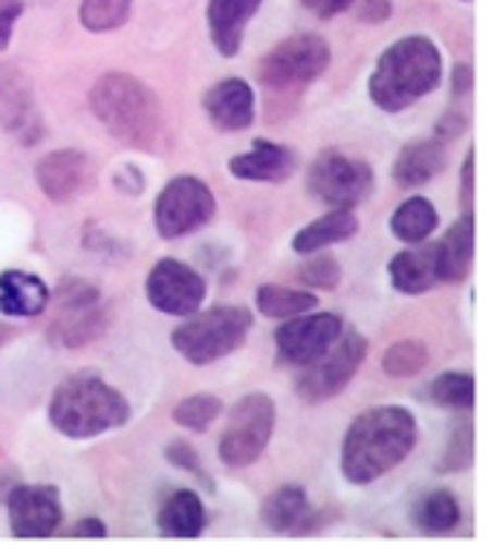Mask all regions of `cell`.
Wrapping results in <instances>:
<instances>
[{
    "mask_svg": "<svg viewBox=\"0 0 494 558\" xmlns=\"http://www.w3.org/2000/svg\"><path fill=\"white\" fill-rule=\"evenodd\" d=\"M96 122L116 142L145 154H160L168 142V119L160 96L131 73H104L90 90Z\"/></svg>",
    "mask_w": 494,
    "mask_h": 558,
    "instance_id": "cell-1",
    "label": "cell"
},
{
    "mask_svg": "<svg viewBox=\"0 0 494 558\" xmlns=\"http://www.w3.org/2000/svg\"><path fill=\"white\" fill-rule=\"evenodd\" d=\"M417 446V420L403 405H376L353 420L342 442V475L368 486L396 469Z\"/></svg>",
    "mask_w": 494,
    "mask_h": 558,
    "instance_id": "cell-2",
    "label": "cell"
},
{
    "mask_svg": "<svg viewBox=\"0 0 494 558\" xmlns=\"http://www.w3.org/2000/svg\"><path fill=\"white\" fill-rule=\"evenodd\" d=\"M443 82V56L425 35H408L387 47L370 73V101L385 113H403Z\"/></svg>",
    "mask_w": 494,
    "mask_h": 558,
    "instance_id": "cell-3",
    "label": "cell"
},
{
    "mask_svg": "<svg viewBox=\"0 0 494 558\" xmlns=\"http://www.w3.org/2000/svg\"><path fill=\"white\" fill-rule=\"evenodd\" d=\"M50 425L70 440H92L122 428L131 420V405L122 393L96 374H76L52 391Z\"/></svg>",
    "mask_w": 494,
    "mask_h": 558,
    "instance_id": "cell-4",
    "label": "cell"
},
{
    "mask_svg": "<svg viewBox=\"0 0 494 558\" xmlns=\"http://www.w3.org/2000/svg\"><path fill=\"white\" fill-rule=\"evenodd\" d=\"M185 318L188 322H183L171 333V344L185 362L197 367L211 365V362L235 353L251 330V313L246 307H235V304L211 307L206 313H192Z\"/></svg>",
    "mask_w": 494,
    "mask_h": 558,
    "instance_id": "cell-5",
    "label": "cell"
},
{
    "mask_svg": "<svg viewBox=\"0 0 494 558\" xmlns=\"http://www.w3.org/2000/svg\"><path fill=\"white\" fill-rule=\"evenodd\" d=\"M330 68V44L316 33H298L275 44L258 68V82L272 96H298Z\"/></svg>",
    "mask_w": 494,
    "mask_h": 558,
    "instance_id": "cell-6",
    "label": "cell"
},
{
    "mask_svg": "<svg viewBox=\"0 0 494 558\" xmlns=\"http://www.w3.org/2000/svg\"><path fill=\"white\" fill-rule=\"evenodd\" d=\"M275 432V402L263 391L246 393L229 411L226 428L220 437V460L232 469L258 463Z\"/></svg>",
    "mask_w": 494,
    "mask_h": 558,
    "instance_id": "cell-7",
    "label": "cell"
},
{
    "mask_svg": "<svg viewBox=\"0 0 494 558\" xmlns=\"http://www.w3.org/2000/svg\"><path fill=\"white\" fill-rule=\"evenodd\" d=\"M307 192L328 209H356L373 192V168L344 150H321L307 171Z\"/></svg>",
    "mask_w": 494,
    "mask_h": 558,
    "instance_id": "cell-8",
    "label": "cell"
},
{
    "mask_svg": "<svg viewBox=\"0 0 494 558\" xmlns=\"http://www.w3.org/2000/svg\"><path fill=\"white\" fill-rule=\"evenodd\" d=\"M59 316L50 327V342L59 348H87L101 339L110 325L108 310L101 301V290L87 281L70 278L59 290Z\"/></svg>",
    "mask_w": 494,
    "mask_h": 558,
    "instance_id": "cell-9",
    "label": "cell"
},
{
    "mask_svg": "<svg viewBox=\"0 0 494 558\" xmlns=\"http://www.w3.org/2000/svg\"><path fill=\"white\" fill-rule=\"evenodd\" d=\"M218 211V201L200 177L180 174L165 185L153 203V226L162 241H176L197 232Z\"/></svg>",
    "mask_w": 494,
    "mask_h": 558,
    "instance_id": "cell-10",
    "label": "cell"
},
{
    "mask_svg": "<svg viewBox=\"0 0 494 558\" xmlns=\"http://www.w3.org/2000/svg\"><path fill=\"white\" fill-rule=\"evenodd\" d=\"M368 359V339L361 333L338 336L328 348L324 356H319L312 365L304 367V374L295 383V393L310 405L328 402L353 383L359 367Z\"/></svg>",
    "mask_w": 494,
    "mask_h": 558,
    "instance_id": "cell-11",
    "label": "cell"
},
{
    "mask_svg": "<svg viewBox=\"0 0 494 558\" xmlns=\"http://www.w3.org/2000/svg\"><path fill=\"white\" fill-rule=\"evenodd\" d=\"M344 322L335 313H301L286 318L275 330L277 362L286 367H307L328 353L330 344L342 336Z\"/></svg>",
    "mask_w": 494,
    "mask_h": 558,
    "instance_id": "cell-12",
    "label": "cell"
},
{
    "mask_svg": "<svg viewBox=\"0 0 494 558\" xmlns=\"http://www.w3.org/2000/svg\"><path fill=\"white\" fill-rule=\"evenodd\" d=\"M145 299L165 316H192L206 301V281L183 260L162 258L148 272Z\"/></svg>",
    "mask_w": 494,
    "mask_h": 558,
    "instance_id": "cell-13",
    "label": "cell"
},
{
    "mask_svg": "<svg viewBox=\"0 0 494 558\" xmlns=\"http://www.w3.org/2000/svg\"><path fill=\"white\" fill-rule=\"evenodd\" d=\"M96 177H99L96 162L90 159V154L78 148L52 150L35 166V183L44 197L55 206H67L84 194H90Z\"/></svg>",
    "mask_w": 494,
    "mask_h": 558,
    "instance_id": "cell-14",
    "label": "cell"
},
{
    "mask_svg": "<svg viewBox=\"0 0 494 558\" xmlns=\"http://www.w3.org/2000/svg\"><path fill=\"white\" fill-rule=\"evenodd\" d=\"M9 526L17 538H50L64 521L61 492L50 484H17L7 495Z\"/></svg>",
    "mask_w": 494,
    "mask_h": 558,
    "instance_id": "cell-15",
    "label": "cell"
},
{
    "mask_svg": "<svg viewBox=\"0 0 494 558\" xmlns=\"http://www.w3.org/2000/svg\"><path fill=\"white\" fill-rule=\"evenodd\" d=\"M0 125L21 145H38L47 134L33 84L12 68L0 70Z\"/></svg>",
    "mask_w": 494,
    "mask_h": 558,
    "instance_id": "cell-16",
    "label": "cell"
},
{
    "mask_svg": "<svg viewBox=\"0 0 494 558\" xmlns=\"http://www.w3.org/2000/svg\"><path fill=\"white\" fill-rule=\"evenodd\" d=\"M298 171V154L286 145L255 140L246 154L229 159V174L244 183H284Z\"/></svg>",
    "mask_w": 494,
    "mask_h": 558,
    "instance_id": "cell-17",
    "label": "cell"
},
{
    "mask_svg": "<svg viewBox=\"0 0 494 558\" xmlns=\"http://www.w3.org/2000/svg\"><path fill=\"white\" fill-rule=\"evenodd\" d=\"M202 110L218 131L235 134L255 122V90L244 78H223L202 96Z\"/></svg>",
    "mask_w": 494,
    "mask_h": 558,
    "instance_id": "cell-18",
    "label": "cell"
},
{
    "mask_svg": "<svg viewBox=\"0 0 494 558\" xmlns=\"http://www.w3.org/2000/svg\"><path fill=\"white\" fill-rule=\"evenodd\" d=\"M263 0H209L206 9V21H209V38L214 50L223 59H235L240 47H244L246 26L255 15Z\"/></svg>",
    "mask_w": 494,
    "mask_h": 558,
    "instance_id": "cell-19",
    "label": "cell"
},
{
    "mask_svg": "<svg viewBox=\"0 0 494 558\" xmlns=\"http://www.w3.org/2000/svg\"><path fill=\"white\" fill-rule=\"evenodd\" d=\"M50 304V287L26 269L0 272V316L33 318L41 316Z\"/></svg>",
    "mask_w": 494,
    "mask_h": 558,
    "instance_id": "cell-20",
    "label": "cell"
},
{
    "mask_svg": "<svg viewBox=\"0 0 494 558\" xmlns=\"http://www.w3.org/2000/svg\"><path fill=\"white\" fill-rule=\"evenodd\" d=\"M448 166V154H445L443 140H419L405 145L394 162V183L403 189H419V185L431 183L440 177Z\"/></svg>",
    "mask_w": 494,
    "mask_h": 558,
    "instance_id": "cell-21",
    "label": "cell"
},
{
    "mask_svg": "<svg viewBox=\"0 0 494 558\" xmlns=\"http://www.w3.org/2000/svg\"><path fill=\"white\" fill-rule=\"evenodd\" d=\"M387 276H391V287L403 295H422L434 290L436 283H443L440 264H436V243L394 255L387 264Z\"/></svg>",
    "mask_w": 494,
    "mask_h": 558,
    "instance_id": "cell-22",
    "label": "cell"
},
{
    "mask_svg": "<svg viewBox=\"0 0 494 558\" xmlns=\"http://www.w3.org/2000/svg\"><path fill=\"white\" fill-rule=\"evenodd\" d=\"M260 521L272 533H307L312 524V507L301 484H286L275 489L260 507Z\"/></svg>",
    "mask_w": 494,
    "mask_h": 558,
    "instance_id": "cell-23",
    "label": "cell"
},
{
    "mask_svg": "<svg viewBox=\"0 0 494 558\" xmlns=\"http://www.w3.org/2000/svg\"><path fill=\"white\" fill-rule=\"evenodd\" d=\"M471 258H474V215L466 211L460 220H454L443 241L436 243L440 281H462V278L469 276Z\"/></svg>",
    "mask_w": 494,
    "mask_h": 558,
    "instance_id": "cell-24",
    "label": "cell"
},
{
    "mask_svg": "<svg viewBox=\"0 0 494 558\" xmlns=\"http://www.w3.org/2000/svg\"><path fill=\"white\" fill-rule=\"evenodd\" d=\"M356 232H359V217L353 215L350 209H330L324 217L312 220V223L295 232L293 252L312 255V252L328 250V246H335V243L350 241Z\"/></svg>",
    "mask_w": 494,
    "mask_h": 558,
    "instance_id": "cell-25",
    "label": "cell"
},
{
    "mask_svg": "<svg viewBox=\"0 0 494 558\" xmlns=\"http://www.w3.org/2000/svg\"><path fill=\"white\" fill-rule=\"evenodd\" d=\"M157 526L168 538H197L206 530V507H202L200 495L192 489H176L162 504Z\"/></svg>",
    "mask_w": 494,
    "mask_h": 558,
    "instance_id": "cell-26",
    "label": "cell"
},
{
    "mask_svg": "<svg viewBox=\"0 0 494 558\" xmlns=\"http://www.w3.org/2000/svg\"><path fill=\"white\" fill-rule=\"evenodd\" d=\"M436 226H440V215H436L434 203L425 201V197H411L391 215L394 238L403 243H411V246L428 241Z\"/></svg>",
    "mask_w": 494,
    "mask_h": 558,
    "instance_id": "cell-27",
    "label": "cell"
},
{
    "mask_svg": "<svg viewBox=\"0 0 494 558\" xmlns=\"http://www.w3.org/2000/svg\"><path fill=\"white\" fill-rule=\"evenodd\" d=\"M255 301H258V310L267 318H293L319 307V299L310 290H293V287H281V283L258 287Z\"/></svg>",
    "mask_w": 494,
    "mask_h": 558,
    "instance_id": "cell-28",
    "label": "cell"
},
{
    "mask_svg": "<svg viewBox=\"0 0 494 558\" xmlns=\"http://www.w3.org/2000/svg\"><path fill=\"white\" fill-rule=\"evenodd\" d=\"M413 521L422 533H452L454 526L460 524V504L448 489H436L419 500L417 509H413Z\"/></svg>",
    "mask_w": 494,
    "mask_h": 558,
    "instance_id": "cell-29",
    "label": "cell"
},
{
    "mask_svg": "<svg viewBox=\"0 0 494 558\" xmlns=\"http://www.w3.org/2000/svg\"><path fill=\"white\" fill-rule=\"evenodd\" d=\"M431 400L443 409L471 411L474 409V376L466 371H445L431 383Z\"/></svg>",
    "mask_w": 494,
    "mask_h": 558,
    "instance_id": "cell-30",
    "label": "cell"
},
{
    "mask_svg": "<svg viewBox=\"0 0 494 558\" xmlns=\"http://www.w3.org/2000/svg\"><path fill=\"white\" fill-rule=\"evenodd\" d=\"M134 0H82L78 17L87 33H113L127 24Z\"/></svg>",
    "mask_w": 494,
    "mask_h": 558,
    "instance_id": "cell-31",
    "label": "cell"
},
{
    "mask_svg": "<svg viewBox=\"0 0 494 558\" xmlns=\"http://www.w3.org/2000/svg\"><path fill=\"white\" fill-rule=\"evenodd\" d=\"M223 414V402L214 393H192L174 409V423L185 432H209L211 423Z\"/></svg>",
    "mask_w": 494,
    "mask_h": 558,
    "instance_id": "cell-32",
    "label": "cell"
},
{
    "mask_svg": "<svg viewBox=\"0 0 494 558\" xmlns=\"http://www.w3.org/2000/svg\"><path fill=\"white\" fill-rule=\"evenodd\" d=\"M425 365H428V348H425V342H419V339H405V342L391 344L385 353V359H382L385 374L394 376V379H408V376H417Z\"/></svg>",
    "mask_w": 494,
    "mask_h": 558,
    "instance_id": "cell-33",
    "label": "cell"
},
{
    "mask_svg": "<svg viewBox=\"0 0 494 558\" xmlns=\"http://www.w3.org/2000/svg\"><path fill=\"white\" fill-rule=\"evenodd\" d=\"M471 458H474V425L462 417L454 425L452 437L445 442L443 458H440V472H462V469L471 466Z\"/></svg>",
    "mask_w": 494,
    "mask_h": 558,
    "instance_id": "cell-34",
    "label": "cell"
},
{
    "mask_svg": "<svg viewBox=\"0 0 494 558\" xmlns=\"http://www.w3.org/2000/svg\"><path fill=\"white\" fill-rule=\"evenodd\" d=\"M310 258L307 264L295 269V278L310 287V290H335L342 283V264L333 258V255H304Z\"/></svg>",
    "mask_w": 494,
    "mask_h": 558,
    "instance_id": "cell-35",
    "label": "cell"
},
{
    "mask_svg": "<svg viewBox=\"0 0 494 558\" xmlns=\"http://www.w3.org/2000/svg\"><path fill=\"white\" fill-rule=\"evenodd\" d=\"M165 458L171 460V463H174L176 469H185L188 475L200 477L202 484H206L211 489L209 475H206V469L200 466V458H197V451H194L192 446H188V442H183V440L168 442V446H165Z\"/></svg>",
    "mask_w": 494,
    "mask_h": 558,
    "instance_id": "cell-36",
    "label": "cell"
},
{
    "mask_svg": "<svg viewBox=\"0 0 494 558\" xmlns=\"http://www.w3.org/2000/svg\"><path fill=\"white\" fill-rule=\"evenodd\" d=\"M24 15V0H0V52L7 50L15 33L17 17Z\"/></svg>",
    "mask_w": 494,
    "mask_h": 558,
    "instance_id": "cell-37",
    "label": "cell"
},
{
    "mask_svg": "<svg viewBox=\"0 0 494 558\" xmlns=\"http://www.w3.org/2000/svg\"><path fill=\"white\" fill-rule=\"evenodd\" d=\"M113 185H116L119 192H125V194H131V197H136V194H143V189H145V174L139 171V168L127 162V166L116 168V174H113Z\"/></svg>",
    "mask_w": 494,
    "mask_h": 558,
    "instance_id": "cell-38",
    "label": "cell"
},
{
    "mask_svg": "<svg viewBox=\"0 0 494 558\" xmlns=\"http://www.w3.org/2000/svg\"><path fill=\"white\" fill-rule=\"evenodd\" d=\"M359 9H356V15H359L361 24H385L394 7H391V0H356Z\"/></svg>",
    "mask_w": 494,
    "mask_h": 558,
    "instance_id": "cell-39",
    "label": "cell"
},
{
    "mask_svg": "<svg viewBox=\"0 0 494 558\" xmlns=\"http://www.w3.org/2000/svg\"><path fill=\"white\" fill-rule=\"evenodd\" d=\"M460 206L462 211H469L474 206V148L466 154L460 168Z\"/></svg>",
    "mask_w": 494,
    "mask_h": 558,
    "instance_id": "cell-40",
    "label": "cell"
},
{
    "mask_svg": "<svg viewBox=\"0 0 494 558\" xmlns=\"http://www.w3.org/2000/svg\"><path fill=\"white\" fill-rule=\"evenodd\" d=\"M466 128H469V119L457 113V110H448L443 113V119L436 122L434 128V136L436 140H457V136L466 134Z\"/></svg>",
    "mask_w": 494,
    "mask_h": 558,
    "instance_id": "cell-41",
    "label": "cell"
},
{
    "mask_svg": "<svg viewBox=\"0 0 494 558\" xmlns=\"http://www.w3.org/2000/svg\"><path fill=\"white\" fill-rule=\"evenodd\" d=\"M356 0H304V7L310 9L312 15L321 17V21H330V17L342 15L353 7Z\"/></svg>",
    "mask_w": 494,
    "mask_h": 558,
    "instance_id": "cell-42",
    "label": "cell"
},
{
    "mask_svg": "<svg viewBox=\"0 0 494 558\" xmlns=\"http://www.w3.org/2000/svg\"><path fill=\"white\" fill-rule=\"evenodd\" d=\"M471 84H474V75H471L469 64H457L452 73V87L454 96H466L471 90Z\"/></svg>",
    "mask_w": 494,
    "mask_h": 558,
    "instance_id": "cell-43",
    "label": "cell"
},
{
    "mask_svg": "<svg viewBox=\"0 0 494 558\" xmlns=\"http://www.w3.org/2000/svg\"><path fill=\"white\" fill-rule=\"evenodd\" d=\"M76 535H82V538H104V535H108V526H104V521H99V518H82L76 524Z\"/></svg>",
    "mask_w": 494,
    "mask_h": 558,
    "instance_id": "cell-44",
    "label": "cell"
},
{
    "mask_svg": "<svg viewBox=\"0 0 494 558\" xmlns=\"http://www.w3.org/2000/svg\"><path fill=\"white\" fill-rule=\"evenodd\" d=\"M0 339H3V330H0Z\"/></svg>",
    "mask_w": 494,
    "mask_h": 558,
    "instance_id": "cell-45",
    "label": "cell"
},
{
    "mask_svg": "<svg viewBox=\"0 0 494 558\" xmlns=\"http://www.w3.org/2000/svg\"><path fill=\"white\" fill-rule=\"evenodd\" d=\"M462 3H469V0H462Z\"/></svg>",
    "mask_w": 494,
    "mask_h": 558,
    "instance_id": "cell-46",
    "label": "cell"
}]
</instances>
